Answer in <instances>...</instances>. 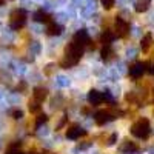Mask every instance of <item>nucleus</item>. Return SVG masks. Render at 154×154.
Returning a JSON list of instances; mask_svg holds the SVG:
<instances>
[{"instance_id":"b1692460","label":"nucleus","mask_w":154,"mask_h":154,"mask_svg":"<svg viewBox=\"0 0 154 154\" xmlns=\"http://www.w3.org/2000/svg\"><path fill=\"white\" fill-rule=\"evenodd\" d=\"M6 154H23L20 149H17V148H14V146H11L8 151H6Z\"/></svg>"},{"instance_id":"412c9836","label":"nucleus","mask_w":154,"mask_h":154,"mask_svg":"<svg viewBox=\"0 0 154 154\" xmlns=\"http://www.w3.org/2000/svg\"><path fill=\"white\" fill-rule=\"evenodd\" d=\"M116 142H117V134L114 133V134H111V136H109V139H108V143H106V145H108V146H112Z\"/></svg>"},{"instance_id":"a211bd4d","label":"nucleus","mask_w":154,"mask_h":154,"mask_svg":"<svg viewBox=\"0 0 154 154\" xmlns=\"http://www.w3.org/2000/svg\"><path fill=\"white\" fill-rule=\"evenodd\" d=\"M145 72L154 75V62H146L145 63Z\"/></svg>"},{"instance_id":"39448f33","label":"nucleus","mask_w":154,"mask_h":154,"mask_svg":"<svg viewBox=\"0 0 154 154\" xmlns=\"http://www.w3.org/2000/svg\"><path fill=\"white\" fill-rule=\"evenodd\" d=\"M114 29H116V35L123 38L130 34V23L126 20L120 19V17H116V22H114Z\"/></svg>"},{"instance_id":"aec40b11","label":"nucleus","mask_w":154,"mask_h":154,"mask_svg":"<svg viewBox=\"0 0 154 154\" xmlns=\"http://www.w3.org/2000/svg\"><path fill=\"white\" fill-rule=\"evenodd\" d=\"M100 2H102V5H103L105 9H111L114 6V0H100Z\"/></svg>"},{"instance_id":"2eb2a0df","label":"nucleus","mask_w":154,"mask_h":154,"mask_svg":"<svg viewBox=\"0 0 154 154\" xmlns=\"http://www.w3.org/2000/svg\"><path fill=\"white\" fill-rule=\"evenodd\" d=\"M151 43H152V35H151V34H146V35L142 38V42H140V48H142L143 53H146V51L149 49Z\"/></svg>"},{"instance_id":"0eeeda50","label":"nucleus","mask_w":154,"mask_h":154,"mask_svg":"<svg viewBox=\"0 0 154 154\" xmlns=\"http://www.w3.org/2000/svg\"><path fill=\"white\" fill-rule=\"evenodd\" d=\"M119 151L122 154H137L140 151L139 145L134 143V142H130V140H125V142L119 146Z\"/></svg>"},{"instance_id":"423d86ee","label":"nucleus","mask_w":154,"mask_h":154,"mask_svg":"<svg viewBox=\"0 0 154 154\" xmlns=\"http://www.w3.org/2000/svg\"><path fill=\"white\" fill-rule=\"evenodd\" d=\"M83 136H86V130L80 128L79 125H72L71 128L66 130V137L71 139V140H77V139H80Z\"/></svg>"},{"instance_id":"4468645a","label":"nucleus","mask_w":154,"mask_h":154,"mask_svg":"<svg viewBox=\"0 0 154 154\" xmlns=\"http://www.w3.org/2000/svg\"><path fill=\"white\" fill-rule=\"evenodd\" d=\"M114 37H116V34H112L111 31H105L103 34H102L100 42L103 43V46H111V43H112V40H114Z\"/></svg>"},{"instance_id":"6ab92c4d","label":"nucleus","mask_w":154,"mask_h":154,"mask_svg":"<svg viewBox=\"0 0 154 154\" xmlns=\"http://www.w3.org/2000/svg\"><path fill=\"white\" fill-rule=\"evenodd\" d=\"M46 120H48V116L46 114H40V116H38V119H37V122H35V126L38 128L42 123H45Z\"/></svg>"},{"instance_id":"a878e982","label":"nucleus","mask_w":154,"mask_h":154,"mask_svg":"<svg viewBox=\"0 0 154 154\" xmlns=\"http://www.w3.org/2000/svg\"><path fill=\"white\" fill-rule=\"evenodd\" d=\"M149 152H151V154H154V146H152V148H149Z\"/></svg>"},{"instance_id":"bb28decb","label":"nucleus","mask_w":154,"mask_h":154,"mask_svg":"<svg viewBox=\"0 0 154 154\" xmlns=\"http://www.w3.org/2000/svg\"><path fill=\"white\" fill-rule=\"evenodd\" d=\"M5 3V0H0V5H3Z\"/></svg>"},{"instance_id":"7ed1b4c3","label":"nucleus","mask_w":154,"mask_h":154,"mask_svg":"<svg viewBox=\"0 0 154 154\" xmlns=\"http://www.w3.org/2000/svg\"><path fill=\"white\" fill-rule=\"evenodd\" d=\"M26 23V12L23 9H16L11 12V28L12 29H20Z\"/></svg>"},{"instance_id":"f257e3e1","label":"nucleus","mask_w":154,"mask_h":154,"mask_svg":"<svg viewBox=\"0 0 154 154\" xmlns=\"http://www.w3.org/2000/svg\"><path fill=\"white\" fill-rule=\"evenodd\" d=\"M83 51H85V46L79 45L77 42H71L66 48H65V59L60 62V66L62 68H69V66H74L79 63V60L82 59L83 56Z\"/></svg>"},{"instance_id":"20e7f679","label":"nucleus","mask_w":154,"mask_h":154,"mask_svg":"<svg viewBox=\"0 0 154 154\" xmlns=\"http://www.w3.org/2000/svg\"><path fill=\"white\" fill-rule=\"evenodd\" d=\"M116 117H117V112L112 109H100L94 114V120L97 125H105V123L114 120Z\"/></svg>"},{"instance_id":"9b49d317","label":"nucleus","mask_w":154,"mask_h":154,"mask_svg":"<svg viewBox=\"0 0 154 154\" xmlns=\"http://www.w3.org/2000/svg\"><path fill=\"white\" fill-rule=\"evenodd\" d=\"M34 20L40 22V23H49L51 22V16L43 12V9H38L37 12H34Z\"/></svg>"},{"instance_id":"393cba45","label":"nucleus","mask_w":154,"mask_h":154,"mask_svg":"<svg viewBox=\"0 0 154 154\" xmlns=\"http://www.w3.org/2000/svg\"><path fill=\"white\" fill-rule=\"evenodd\" d=\"M88 146H91V143H82V145H77V149H85Z\"/></svg>"},{"instance_id":"1a4fd4ad","label":"nucleus","mask_w":154,"mask_h":154,"mask_svg":"<svg viewBox=\"0 0 154 154\" xmlns=\"http://www.w3.org/2000/svg\"><path fill=\"white\" fill-rule=\"evenodd\" d=\"M103 100H105L103 93L97 91V89H89V93H88V102L91 105H100Z\"/></svg>"},{"instance_id":"f03ea898","label":"nucleus","mask_w":154,"mask_h":154,"mask_svg":"<svg viewBox=\"0 0 154 154\" xmlns=\"http://www.w3.org/2000/svg\"><path fill=\"white\" fill-rule=\"evenodd\" d=\"M131 134L137 139H148L149 134H151V125H149V120L148 119H139L137 122H134L131 125Z\"/></svg>"},{"instance_id":"f8f14e48","label":"nucleus","mask_w":154,"mask_h":154,"mask_svg":"<svg viewBox=\"0 0 154 154\" xmlns=\"http://www.w3.org/2000/svg\"><path fill=\"white\" fill-rule=\"evenodd\" d=\"M149 5H151V0H137L134 5V9H136V12H145V11H148Z\"/></svg>"},{"instance_id":"ddd939ff","label":"nucleus","mask_w":154,"mask_h":154,"mask_svg":"<svg viewBox=\"0 0 154 154\" xmlns=\"http://www.w3.org/2000/svg\"><path fill=\"white\" fill-rule=\"evenodd\" d=\"M46 34L48 35H60L62 34V26H60V25L53 23V22H49L48 28H46Z\"/></svg>"},{"instance_id":"f3484780","label":"nucleus","mask_w":154,"mask_h":154,"mask_svg":"<svg viewBox=\"0 0 154 154\" xmlns=\"http://www.w3.org/2000/svg\"><path fill=\"white\" fill-rule=\"evenodd\" d=\"M42 109V105L38 103V102H35V100H29V111L31 112H38Z\"/></svg>"},{"instance_id":"5701e85b","label":"nucleus","mask_w":154,"mask_h":154,"mask_svg":"<svg viewBox=\"0 0 154 154\" xmlns=\"http://www.w3.org/2000/svg\"><path fill=\"white\" fill-rule=\"evenodd\" d=\"M12 117H14V119H22L23 117V112L20 109H14V111H12Z\"/></svg>"},{"instance_id":"4be33fe9","label":"nucleus","mask_w":154,"mask_h":154,"mask_svg":"<svg viewBox=\"0 0 154 154\" xmlns=\"http://www.w3.org/2000/svg\"><path fill=\"white\" fill-rule=\"evenodd\" d=\"M60 86H66L68 83H69V80L66 79V77H59V82H57Z\"/></svg>"},{"instance_id":"dca6fc26","label":"nucleus","mask_w":154,"mask_h":154,"mask_svg":"<svg viewBox=\"0 0 154 154\" xmlns=\"http://www.w3.org/2000/svg\"><path fill=\"white\" fill-rule=\"evenodd\" d=\"M102 59H103L105 62H109L112 60V56H114V51L111 49V46H103V49H102Z\"/></svg>"},{"instance_id":"6e6552de","label":"nucleus","mask_w":154,"mask_h":154,"mask_svg":"<svg viewBox=\"0 0 154 154\" xmlns=\"http://www.w3.org/2000/svg\"><path fill=\"white\" fill-rule=\"evenodd\" d=\"M143 72H145V63L142 62H136L130 66V77H133V79H140Z\"/></svg>"},{"instance_id":"9d476101","label":"nucleus","mask_w":154,"mask_h":154,"mask_svg":"<svg viewBox=\"0 0 154 154\" xmlns=\"http://www.w3.org/2000/svg\"><path fill=\"white\" fill-rule=\"evenodd\" d=\"M46 99H48V89L43 86H35L32 91V100L38 102V103H43Z\"/></svg>"}]
</instances>
